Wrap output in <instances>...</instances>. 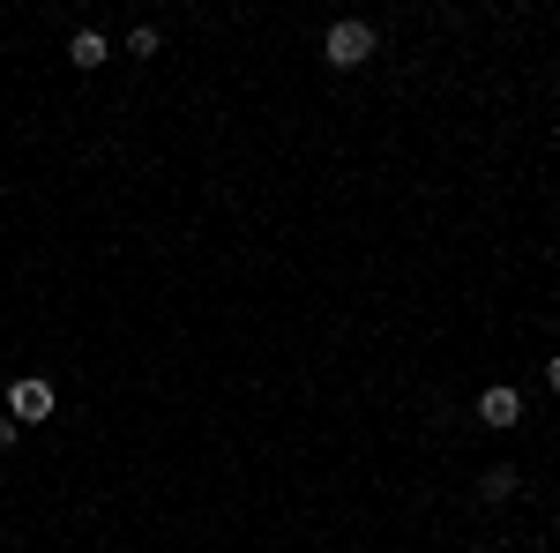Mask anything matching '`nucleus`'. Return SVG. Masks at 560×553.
<instances>
[{
	"mask_svg": "<svg viewBox=\"0 0 560 553\" xmlns=\"http://www.w3.org/2000/svg\"><path fill=\"white\" fill-rule=\"evenodd\" d=\"M322 60H329V68H366V60H374V23H359V15L329 23V38H322Z\"/></svg>",
	"mask_w": 560,
	"mask_h": 553,
	"instance_id": "f257e3e1",
	"label": "nucleus"
},
{
	"mask_svg": "<svg viewBox=\"0 0 560 553\" xmlns=\"http://www.w3.org/2000/svg\"><path fill=\"white\" fill-rule=\"evenodd\" d=\"M52 404H60V396H52V382H45V375H23V382L8 389V419H15V426L52 419Z\"/></svg>",
	"mask_w": 560,
	"mask_h": 553,
	"instance_id": "f03ea898",
	"label": "nucleus"
},
{
	"mask_svg": "<svg viewBox=\"0 0 560 553\" xmlns=\"http://www.w3.org/2000/svg\"><path fill=\"white\" fill-rule=\"evenodd\" d=\"M523 419V389H509V382H493L486 396H478V426H493V434H509V426Z\"/></svg>",
	"mask_w": 560,
	"mask_h": 553,
	"instance_id": "7ed1b4c3",
	"label": "nucleus"
},
{
	"mask_svg": "<svg viewBox=\"0 0 560 553\" xmlns=\"http://www.w3.org/2000/svg\"><path fill=\"white\" fill-rule=\"evenodd\" d=\"M105 60H113V45H105V31H75V38H68V68H105Z\"/></svg>",
	"mask_w": 560,
	"mask_h": 553,
	"instance_id": "20e7f679",
	"label": "nucleus"
},
{
	"mask_svg": "<svg viewBox=\"0 0 560 553\" xmlns=\"http://www.w3.org/2000/svg\"><path fill=\"white\" fill-rule=\"evenodd\" d=\"M516 486H523L516 464H486V471H478V502H509Z\"/></svg>",
	"mask_w": 560,
	"mask_h": 553,
	"instance_id": "39448f33",
	"label": "nucleus"
},
{
	"mask_svg": "<svg viewBox=\"0 0 560 553\" xmlns=\"http://www.w3.org/2000/svg\"><path fill=\"white\" fill-rule=\"evenodd\" d=\"M158 45H165V38H158V31H150V23H142V31H128V53H135V60H150V53H158Z\"/></svg>",
	"mask_w": 560,
	"mask_h": 553,
	"instance_id": "423d86ee",
	"label": "nucleus"
},
{
	"mask_svg": "<svg viewBox=\"0 0 560 553\" xmlns=\"http://www.w3.org/2000/svg\"><path fill=\"white\" fill-rule=\"evenodd\" d=\"M15 434H23V426H15V419H8V412H0V457L15 449Z\"/></svg>",
	"mask_w": 560,
	"mask_h": 553,
	"instance_id": "0eeeda50",
	"label": "nucleus"
},
{
	"mask_svg": "<svg viewBox=\"0 0 560 553\" xmlns=\"http://www.w3.org/2000/svg\"><path fill=\"white\" fill-rule=\"evenodd\" d=\"M546 389H553V396H560V359H546Z\"/></svg>",
	"mask_w": 560,
	"mask_h": 553,
	"instance_id": "6e6552de",
	"label": "nucleus"
},
{
	"mask_svg": "<svg viewBox=\"0 0 560 553\" xmlns=\"http://www.w3.org/2000/svg\"><path fill=\"white\" fill-rule=\"evenodd\" d=\"M486 553H509V546H486Z\"/></svg>",
	"mask_w": 560,
	"mask_h": 553,
	"instance_id": "1a4fd4ad",
	"label": "nucleus"
}]
</instances>
